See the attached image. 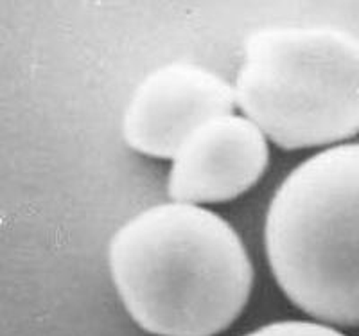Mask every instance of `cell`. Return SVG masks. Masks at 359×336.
<instances>
[{
    "mask_svg": "<svg viewBox=\"0 0 359 336\" xmlns=\"http://www.w3.org/2000/svg\"><path fill=\"white\" fill-rule=\"evenodd\" d=\"M269 268L307 315L359 328V142L304 160L269 201Z\"/></svg>",
    "mask_w": 359,
    "mask_h": 336,
    "instance_id": "obj_2",
    "label": "cell"
},
{
    "mask_svg": "<svg viewBox=\"0 0 359 336\" xmlns=\"http://www.w3.org/2000/svg\"><path fill=\"white\" fill-rule=\"evenodd\" d=\"M245 336H345L338 329L306 320H282L262 325Z\"/></svg>",
    "mask_w": 359,
    "mask_h": 336,
    "instance_id": "obj_6",
    "label": "cell"
},
{
    "mask_svg": "<svg viewBox=\"0 0 359 336\" xmlns=\"http://www.w3.org/2000/svg\"><path fill=\"white\" fill-rule=\"evenodd\" d=\"M233 107L229 81L196 63L172 62L149 72L133 90L123 137L135 152L172 159L198 128L233 114Z\"/></svg>",
    "mask_w": 359,
    "mask_h": 336,
    "instance_id": "obj_4",
    "label": "cell"
},
{
    "mask_svg": "<svg viewBox=\"0 0 359 336\" xmlns=\"http://www.w3.org/2000/svg\"><path fill=\"white\" fill-rule=\"evenodd\" d=\"M268 137L246 115H221L198 128L172 156L168 193L180 203L241 196L268 168Z\"/></svg>",
    "mask_w": 359,
    "mask_h": 336,
    "instance_id": "obj_5",
    "label": "cell"
},
{
    "mask_svg": "<svg viewBox=\"0 0 359 336\" xmlns=\"http://www.w3.org/2000/svg\"><path fill=\"white\" fill-rule=\"evenodd\" d=\"M236 105L284 149L359 131V38L331 25H269L248 34Z\"/></svg>",
    "mask_w": 359,
    "mask_h": 336,
    "instance_id": "obj_3",
    "label": "cell"
},
{
    "mask_svg": "<svg viewBox=\"0 0 359 336\" xmlns=\"http://www.w3.org/2000/svg\"><path fill=\"white\" fill-rule=\"evenodd\" d=\"M108 267L131 318L158 336H214L241 315L253 268L239 234L219 214L169 201L114 234Z\"/></svg>",
    "mask_w": 359,
    "mask_h": 336,
    "instance_id": "obj_1",
    "label": "cell"
}]
</instances>
